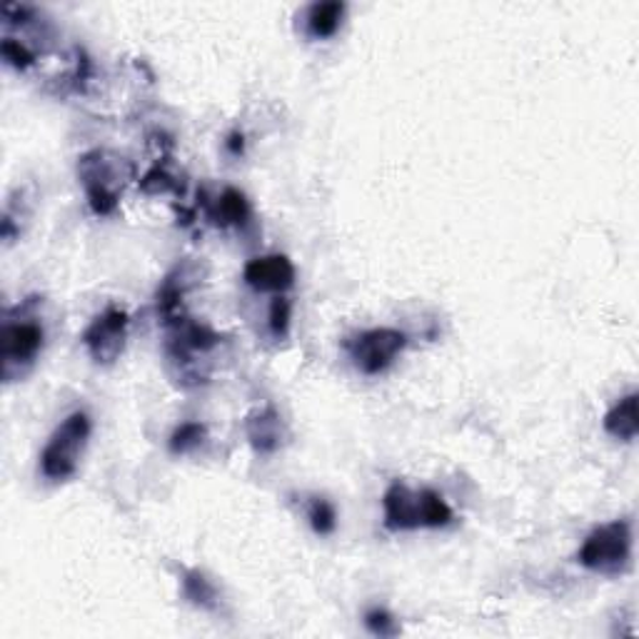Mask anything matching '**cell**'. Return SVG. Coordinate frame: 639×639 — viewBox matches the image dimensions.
I'll return each instance as SVG.
<instances>
[{
  "instance_id": "1",
  "label": "cell",
  "mask_w": 639,
  "mask_h": 639,
  "mask_svg": "<svg viewBox=\"0 0 639 639\" xmlns=\"http://www.w3.org/2000/svg\"><path fill=\"white\" fill-rule=\"evenodd\" d=\"M30 307L33 301L5 312L0 328V375L5 383L26 378L43 353L46 328Z\"/></svg>"
},
{
  "instance_id": "2",
  "label": "cell",
  "mask_w": 639,
  "mask_h": 639,
  "mask_svg": "<svg viewBox=\"0 0 639 639\" xmlns=\"http://www.w3.org/2000/svg\"><path fill=\"white\" fill-rule=\"evenodd\" d=\"M385 527L393 533L410 529H439L455 520V512L443 495L435 489H410L402 483H393L383 495Z\"/></svg>"
},
{
  "instance_id": "3",
  "label": "cell",
  "mask_w": 639,
  "mask_h": 639,
  "mask_svg": "<svg viewBox=\"0 0 639 639\" xmlns=\"http://www.w3.org/2000/svg\"><path fill=\"white\" fill-rule=\"evenodd\" d=\"M90 435H93V420L86 410H76L53 430L48 443L40 452L38 470L48 483H68L76 477L82 462V455L88 450Z\"/></svg>"
},
{
  "instance_id": "4",
  "label": "cell",
  "mask_w": 639,
  "mask_h": 639,
  "mask_svg": "<svg viewBox=\"0 0 639 639\" xmlns=\"http://www.w3.org/2000/svg\"><path fill=\"white\" fill-rule=\"evenodd\" d=\"M130 165L107 151H90L78 157V178L86 188L88 205L95 215H113L120 193L130 180Z\"/></svg>"
},
{
  "instance_id": "5",
  "label": "cell",
  "mask_w": 639,
  "mask_h": 639,
  "mask_svg": "<svg viewBox=\"0 0 639 639\" xmlns=\"http://www.w3.org/2000/svg\"><path fill=\"white\" fill-rule=\"evenodd\" d=\"M577 562L604 577H617L627 572L632 562V522L612 520L608 525L595 527L579 547Z\"/></svg>"
},
{
  "instance_id": "6",
  "label": "cell",
  "mask_w": 639,
  "mask_h": 639,
  "mask_svg": "<svg viewBox=\"0 0 639 639\" xmlns=\"http://www.w3.org/2000/svg\"><path fill=\"white\" fill-rule=\"evenodd\" d=\"M405 347H408V335L395 328L365 330V333H358L345 343L353 365L368 378L383 375L393 368L395 360L405 353Z\"/></svg>"
},
{
  "instance_id": "7",
  "label": "cell",
  "mask_w": 639,
  "mask_h": 639,
  "mask_svg": "<svg viewBox=\"0 0 639 639\" xmlns=\"http://www.w3.org/2000/svg\"><path fill=\"white\" fill-rule=\"evenodd\" d=\"M128 328L130 318L123 307L111 305L101 315H95L80 337L90 360L101 365V368H111V365L118 362L128 343Z\"/></svg>"
},
{
  "instance_id": "8",
  "label": "cell",
  "mask_w": 639,
  "mask_h": 639,
  "mask_svg": "<svg viewBox=\"0 0 639 639\" xmlns=\"http://www.w3.org/2000/svg\"><path fill=\"white\" fill-rule=\"evenodd\" d=\"M297 270L287 255H260L245 263L243 280L255 293L285 295L295 285Z\"/></svg>"
},
{
  "instance_id": "9",
  "label": "cell",
  "mask_w": 639,
  "mask_h": 639,
  "mask_svg": "<svg viewBox=\"0 0 639 639\" xmlns=\"http://www.w3.org/2000/svg\"><path fill=\"white\" fill-rule=\"evenodd\" d=\"M193 280H197V270L190 263H182L172 268L163 285L157 287V318L163 320L165 328L176 325L186 320V295L193 287Z\"/></svg>"
},
{
  "instance_id": "10",
  "label": "cell",
  "mask_w": 639,
  "mask_h": 639,
  "mask_svg": "<svg viewBox=\"0 0 639 639\" xmlns=\"http://www.w3.org/2000/svg\"><path fill=\"white\" fill-rule=\"evenodd\" d=\"M245 435L257 455H263V458L276 455L282 447V439H285V425H282L280 412L272 405L255 408L245 418Z\"/></svg>"
},
{
  "instance_id": "11",
  "label": "cell",
  "mask_w": 639,
  "mask_h": 639,
  "mask_svg": "<svg viewBox=\"0 0 639 639\" xmlns=\"http://www.w3.org/2000/svg\"><path fill=\"white\" fill-rule=\"evenodd\" d=\"M347 5L340 0H325V3H312L305 8L303 26L305 36L312 40H328L333 38L345 21Z\"/></svg>"
},
{
  "instance_id": "12",
  "label": "cell",
  "mask_w": 639,
  "mask_h": 639,
  "mask_svg": "<svg viewBox=\"0 0 639 639\" xmlns=\"http://www.w3.org/2000/svg\"><path fill=\"white\" fill-rule=\"evenodd\" d=\"M637 393H629L619 397L617 402L612 405L604 414V433L614 439H622V443H632L639 433V414H637Z\"/></svg>"
},
{
  "instance_id": "13",
  "label": "cell",
  "mask_w": 639,
  "mask_h": 639,
  "mask_svg": "<svg viewBox=\"0 0 639 639\" xmlns=\"http://www.w3.org/2000/svg\"><path fill=\"white\" fill-rule=\"evenodd\" d=\"M210 215L222 228H243L251 222L253 210H251V203H247V197L240 193V190L226 188L218 195V201L213 203Z\"/></svg>"
},
{
  "instance_id": "14",
  "label": "cell",
  "mask_w": 639,
  "mask_h": 639,
  "mask_svg": "<svg viewBox=\"0 0 639 639\" xmlns=\"http://www.w3.org/2000/svg\"><path fill=\"white\" fill-rule=\"evenodd\" d=\"M182 595L188 602H193L201 610H215L218 608V587L207 579L201 570H188L182 575Z\"/></svg>"
},
{
  "instance_id": "15",
  "label": "cell",
  "mask_w": 639,
  "mask_h": 639,
  "mask_svg": "<svg viewBox=\"0 0 639 639\" xmlns=\"http://www.w3.org/2000/svg\"><path fill=\"white\" fill-rule=\"evenodd\" d=\"M207 439V427L203 425V422H182V425H178L176 430H172V435L168 439V450L172 455H190L195 450H201V447L205 445Z\"/></svg>"
},
{
  "instance_id": "16",
  "label": "cell",
  "mask_w": 639,
  "mask_h": 639,
  "mask_svg": "<svg viewBox=\"0 0 639 639\" xmlns=\"http://www.w3.org/2000/svg\"><path fill=\"white\" fill-rule=\"evenodd\" d=\"M307 520H310V527L315 535L320 537L333 535L337 527L335 504L325 500V497H310V502H307Z\"/></svg>"
},
{
  "instance_id": "17",
  "label": "cell",
  "mask_w": 639,
  "mask_h": 639,
  "mask_svg": "<svg viewBox=\"0 0 639 639\" xmlns=\"http://www.w3.org/2000/svg\"><path fill=\"white\" fill-rule=\"evenodd\" d=\"M290 320H293V303H290L287 295H276L268 312V328L272 337H285L290 333Z\"/></svg>"
},
{
  "instance_id": "18",
  "label": "cell",
  "mask_w": 639,
  "mask_h": 639,
  "mask_svg": "<svg viewBox=\"0 0 639 639\" xmlns=\"http://www.w3.org/2000/svg\"><path fill=\"white\" fill-rule=\"evenodd\" d=\"M0 53H3V61L8 65H13L15 71H28L30 65L36 63V55L30 53V48L11 36L3 38V43H0Z\"/></svg>"
},
{
  "instance_id": "19",
  "label": "cell",
  "mask_w": 639,
  "mask_h": 639,
  "mask_svg": "<svg viewBox=\"0 0 639 639\" xmlns=\"http://www.w3.org/2000/svg\"><path fill=\"white\" fill-rule=\"evenodd\" d=\"M365 625H368L370 632L378 637H395L397 632H400L397 619L385 610H370L368 614H365Z\"/></svg>"
},
{
  "instance_id": "20",
  "label": "cell",
  "mask_w": 639,
  "mask_h": 639,
  "mask_svg": "<svg viewBox=\"0 0 639 639\" xmlns=\"http://www.w3.org/2000/svg\"><path fill=\"white\" fill-rule=\"evenodd\" d=\"M243 145H245V143H243V136H238V132H232L230 140H228V148H230V151L235 153V155H238V153H243Z\"/></svg>"
}]
</instances>
